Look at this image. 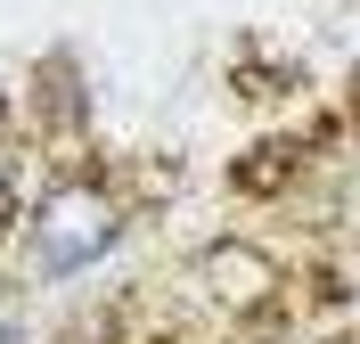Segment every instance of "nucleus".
<instances>
[{
    "label": "nucleus",
    "mask_w": 360,
    "mask_h": 344,
    "mask_svg": "<svg viewBox=\"0 0 360 344\" xmlns=\"http://www.w3.org/2000/svg\"><path fill=\"white\" fill-rule=\"evenodd\" d=\"M115 238H123V205H115L107 189H90V181H66V189H49L41 205H33V271L41 279H74Z\"/></svg>",
    "instance_id": "nucleus-1"
}]
</instances>
